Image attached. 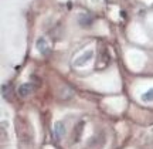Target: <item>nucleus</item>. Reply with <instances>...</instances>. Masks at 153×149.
Here are the masks:
<instances>
[{"instance_id":"nucleus-1","label":"nucleus","mask_w":153,"mask_h":149,"mask_svg":"<svg viewBox=\"0 0 153 149\" xmlns=\"http://www.w3.org/2000/svg\"><path fill=\"white\" fill-rule=\"evenodd\" d=\"M36 47H37L38 53H41L43 55H47L50 53V44H48V41H47L45 37H40V39H37V41H36Z\"/></svg>"},{"instance_id":"nucleus-2","label":"nucleus","mask_w":153,"mask_h":149,"mask_svg":"<svg viewBox=\"0 0 153 149\" xmlns=\"http://www.w3.org/2000/svg\"><path fill=\"white\" fill-rule=\"evenodd\" d=\"M92 57H94V51H92V50H88V51H85V53H84V54H82L78 60H75V66L76 67L84 66V64H85V63H88V61L91 60Z\"/></svg>"},{"instance_id":"nucleus-3","label":"nucleus","mask_w":153,"mask_h":149,"mask_svg":"<svg viewBox=\"0 0 153 149\" xmlns=\"http://www.w3.org/2000/svg\"><path fill=\"white\" fill-rule=\"evenodd\" d=\"M33 91H34L33 84H23V85H20V88H19V95L23 97V98H26V97H28Z\"/></svg>"},{"instance_id":"nucleus-4","label":"nucleus","mask_w":153,"mask_h":149,"mask_svg":"<svg viewBox=\"0 0 153 149\" xmlns=\"http://www.w3.org/2000/svg\"><path fill=\"white\" fill-rule=\"evenodd\" d=\"M54 132H55V136L57 139H61L64 136V133H65V125H64V122H55L54 124Z\"/></svg>"},{"instance_id":"nucleus-5","label":"nucleus","mask_w":153,"mask_h":149,"mask_svg":"<svg viewBox=\"0 0 153 149\" xmlns=\"http://www.w3.org/2000/svg\"><path fill=\"white\" fill-rule=\"evenodd\" d=\"M79 23H81L82 27H87V26H91V23H92V19L89 16H82L79 19Z\"/></svg>"},{"instance_id":"nucleus-6","label":"nucleus","mask_w":153,"mask_h":149,"mask_svg":"<svg viewBox=\"0 0 153 149\" xmlns=\"http://www.w3.org/2000/svg\"><path fill=\"white\" fill-rule=\"evenodd\" d=\"M142 99H143V101H146V102L153 101V88H150L148 92H145V94L142 95Z\"/></svg>"}]
</instances>
